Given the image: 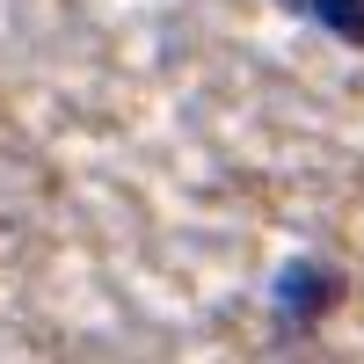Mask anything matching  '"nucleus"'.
<instances>
[{
  "label": "nucleus",
  "mask_w": 364,
  "mask_h": 364,
  "mask_svg": "<svg viewBox=\"0 0 364 364\" xmlns=\"http://www.w3.org/2000/svg\"><path fill=\"white\" fill-rule=\"evenodd\" d=\"M328 299H336L328 269H314V262H284V269H277V306H284V314H321Z\"/></svg>",
  "instance_id": "1"
},
{
  "label": "nucleus",
  "mask_w": 364,
  "mask_h": 364,
  "mask_svg": "<svg viewBox=\"0 0 364 364\" xmlns=\"http://www.w3.org/2000/svg\"><path fill=\"white\" fill-rule=\"evenodd\" d=\"M291 8H306V0H291Z\"/></svg>",
  "instance_id": "3"
},
{
  "label": "nucleus",
  "mask_w": 364,
  "mask_h": 364,
  "mask_svg": "<svg viewBox=\"0 0 364 364\" xmlns=\"http://www.w3.org/2000/svg\"><path fill=\"white\" fill-rule=\"evenodd\" d=\"M314 8H321V22L336 29V37H357L364 44V0H314Z\"/></svg>",
  "instance_id": "2"
}]
</instances>
